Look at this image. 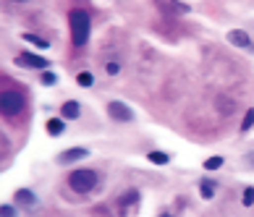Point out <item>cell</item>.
<instances>
[{
  "mask_svg": "<svg viewBox=\"0 0 254 217\" xmlns=\"http://www.w3.org/2000/svg\"><path fill=\"white\" fill-rule=\"evenodd\" d=\"M68 26H71V42H74L76 47H84L87 40H89V26H92V21H89V13L81 11V8L71 11V13H68Z\"/></svg>",
  "mask_w": 254,
  "mask_h": 217,
  "instance_id": "6da1fadb",
  "label": "cell"
},
{
  "mask_svg": "<svg viewBox=\"0 0 254 217\" xmlns=\"http://www.w3.org/2000/svg\"><path fill=\"white\" fill-rule=\"evenodd\" d=\"M68 186H71V191H76V194H89L97 186V173L89 168H79L68 175Z\"/></svg>",
  "mask_w": 254,
  "mask_h": 217,
  "instance_id": "7a4b0ae2",
  "label": "cell"
},
{
  "mask_svg": "<svg viewBox=\"0 0 254 217\" xmlns=\"http://www.w3.org/2000/svg\"><path fill=\"white\" fill-rule=\"evenodd\" d=\"M26 99L19 89H3L0 92V113L3 115H19L24 110Z\"/></svg>",
  "mask_w": 254,
  "mask_h": 217,
  "instance_id": "3957f363",
  "label": "cell"
},
{
  "mask_svg": "<svg viewBox=\"0 0 254 217\" xmlns=\"http://www.w3.org/2000/svg\"><path fill=\"white\" fill-rule=\"evenodd\" d=\"M107 113H110V118L121 121V123H129V121L134 118L131 107H129V105H123V102H110V105H107Z\"/></svg>",
  "mask_w": 254,
  "mask_h": 217,
  "instance_id": "277c9868",
  "label": "cell"
},
{
  "mask_svg": "<svg viewBox=\"0 0 254 217\" xmlns=\"http://www.w3.org/2000/svg\"><path fill=\"white\" fill-rule=\"evenodd\" d=\"M16 63H19V66H26V68H40V71L50 66L48 58H40V55H34V52H24V55L16 58Z\"/></svg>",
  "mask_w": 254,
  "mask_h": 217,
  "instance_id": "5b68a950",
  "label": "cell"
},
{
  "mask_svg": "<svg viewBox=\"0 0 254 217\" xmlns=\"http://www.w3.org/2000/svg\"><path fill=\"white\" fill-rule=\"evenodd\" d=\"M228 42L236 44V47H244V50H254V44H252V40H249V34H247V32H241V29L231 32V34H228Z\"/></svg>",
  "mask_w": 254,
  "mask_h": 217,
  "instance_id": "8992f818",
  "label": "cell"
},
{
  "mask_svg": "<svg viewBox=\"0 0 254 217\" xmlns=\"http://www.w3.org/2000/svg\"><path fill=\"white\" fill-rule=\"evenodd\" d=\"M60 115H63V118H68V121H76L79 115H81V105H79V102H74V99H68V102H63Z\"/></svg>",
  "mask_w": 254,
  "mask_h": 217,
  "instance_id": "52a82bcc",
  "label": "cell"
},
{
  "mask_svg": "<svg viewBox=\"0 0 254 217\" xmlns=\"http://www.w3.org/2000/svg\"><path fill=\"white\" fill-rule=\"evenodd\" d=\"M89 152L84 149V147H74V149H66L60 155V162H76V160H81V157H87Z\"/></svg>",
  "mask_w": 254,
  "mask_h": 217,
  "instance_id": "ba28073f",
  "label": "cell"
},
{
  "mask_svg": "<svg viewBox=\"0 0 254 217\" xmlns=\"http://www.w3.org/2000/svg\"><path fill=\"white\" fill-rule=\"evenodd\" d=\"M16 204L34 207V204H37V199H34V194L29 191V188H19V191H16Z\"/></svg>",
  "mask_w": 254,
  "mask_h": 217,
  "instance_id": "9c48e42d",
  "label": "cell"
},
{
  "mask_svg": "<svg viewBox=\"0 0 254 217\" xmlns=\"http://www.w3.org/2000/svg\"><path fill=\"white\" fill-rule=\"evenodd\" d=\"M48 133H50V136H60V133H63V121L60 118H50L48 121Z\"/></svg>",
  "mask_w": 254,
  "mask_h": 217,
  "instance_id": "30bf717a",
  "label": "cell"
},
{
  "mask_svg": "<svg viewBox=\"0 0 254 217\" xmlns=\"http://www.w3.org/2000/svg\"><path fill=\"white\" fill-rule=\"evenodd\" d=\"M137 202H139V194L137 191H126L123 199H121V210L126 212V210H129V204H137Z\"/></svg>",
  "mask_w": 254,
  "mask_h": 217,
  "instance_id": "8fae6325",
  "label": "cell"
},
{
  "mask_svg": "<svg viewBox=\"0 0 254 217\" xmlns=\"http://www.w3.org/2000/svg\"><path fill=\"white\" fill-rule=\"evenodd\" d=\"M150 162H155V165H168V162H170V157L165 155V152H150Z\"/></svg>",
  "mask_w": 254,
  "mask_h": 217,
  "instance_id": "7c38bea8",
  "label": "cell"
},
{
  "mask_svg": "<svg viewBox=\"0 0 254 217\" xmlns=\"http://www.w3.org/2000/svg\"><path fill=\"white\" fill-rule=\"evenodd\" d=\"M76 84H79V87H92V84H95V76L89 74V71H81V74L76 76Z\"/></svg>",
  "mask_w": 254,
  "mask_h": 217,
  "instance_id": "4fadbf2b",
  "label": "cell"
},
{
  "mask_svg": "<svg viewBox=\"0 0 254 217\" xmlns=\"http://www.w3.org/2000/svg\"><path fill=\"white\" fill-rule=\"evenodd\" d=\"M21 40H24V42H32V44H37V47H48V40L37 37V34H21Z\"/></svg>",
  "mask_w": 254,
  "mask_h": 217,
  "instance_id": "5bb4252c",
  "label": "cell"
},
{
  "mask_svg": "<svg viewBox=\"0 0 254 217\" xmlns=\"http://www.w3.org/2000/svg\"><path fill=\"white\" fill-rule=\"evenodd\" d=\"M202 199H212V194H215V186H212V180H202Z\"/></svg>",
  "mask_w": 254,
  "mask_h": 217,
  "instance_id": "9a60e30c",
  "label": "cell"
},
{
  "mask_svg": "<svg viewBox=\"0 0 254 217\" xmlns=\"http://www.w3.org/2000/svg\"><path fill=\"white\" fill-rule=\"evenodd\" d=\"M252 126H254V110H247V115H244V121H241V131L247 133Z\"/></svg>",
  "mask_w": 254,
  "mask_h": 217,
  "instance_id": "2e32d148",
  "label": "cell"
},
{
  "mask_svg": "<svg viewBox=\"0 0 254 217\" xmlns=\"http://www.w3.org/2000/svg\"><path fill=\"white\" fill-rule=\"evenodd\" d=\"M217 168H223V157H210V160H204V170H217Z\"/></svg>",
  "mask_w": 254,
  "mask_h": 217,
  "instance_id": "e0dca14e",
  "label": "cell"
},
{
  "mask_svg": "<svg viewBox=\"0 0 254 217\" xmlns=\"http://www.w3.org/2000/svg\"><path fill=\"white\" fill-rule=\"evenodd\" d=\"M241 202H244V207H252L254 204V188H247V191H244Z\"/></svg>",
  "mask_w": 254,
  "mask_h": 217,
  "instance_id": "ac0fdd59",
  "label": "cell"
},
{
  "mask_svg": "<svg viewBox=\"0 0 254 217\" xmlns=\"http://www.w3.org/2000/svg\"><path fill=\"white\" fill-rule=\"evenodd\" d=\"M0 217H16V210L11 204H3V207H0Z\"/></svg>",
  "mask_w": 254,
  "mask_h": 217,
  "instance_id": "d6986e66",
  "label": "cell"
},
{
  "mask_svg": "<svg viewBox=\"0 0 254 217\" xmlns=\"http://www.w3.org/2000/svg\"><path fill=\"white\" fill-rule=\"evenodd\" d=\"M55 74H48V71H45V74H42V84H55Z\"/></svg>",
  "mask_w": 254,
  "mask_h": 217,
  "instance_id": "ffe728a7",
  "label": "cell"
},
{
  "mask_svg": "<svg viewBox=\"0 0 254 217\" xmlns=\"http://www.w3.org/2000/svg\"><path fill=\"white\" fill-rule=\"evenodd\" d=\"M105 71H107V76H115L118 74V63H107Z\"/></svg>",
  "mask_w": 254,
  "mask_h": 217,
  "instance_id": "44dd1931",
  "label": "cell"
},
{
  "mask_svg": "<svg viewBox=\"0 0 254 217\" xmlns=\"http://www.w3.org/2000/svg\"><path fill=\"white\" fill-rule=\"evenodd\" d=\"M173 8H176V11H178V13H186V11H189V8H186L184 3H173Z\"/></svg>",
  "mask_w": 254,
  "mask_h": 217,
  "instance_id": "7402d4cb",
  "label": "cell"
},
{
  "mask_svg": "<svg viewBox=\"0 0 254 217\" xmlns=\"http://www.w3.org/2000/svg\"><path fill=\"white\" fill-rule=\"evenodd\" d=\"M160 217H173V215H168V212H165V215H160Z\"/></svg>",
  "mask_w": 254,
  "mask_h": 217,
  "instance_id": "603a6c76",
  "label": "cell"
},
{
  "mask_svg": "<svg viewBox=\"0 0 254 217\" xmlns=\"http://www.w3.org/2000/svg\"><path fill=\"white\" fill-rule=\"evenodd\" d=\"M13 3H26V0H13Z\"/></svg>",
  "mask_w": 254,
  "mask_h": 217,
  "instance_id": "cb8c5ba5",
  "label": "cell"
}]
</instances>
